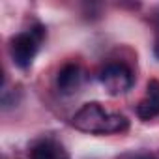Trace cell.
Instances as JSON below:
<instances>
[{"label":"cell","mask_w":159,"mask_h":159,"mask_svg":"<svg viewBox=\"0 0 159 159\" xmlns=\"http://www.w3.org/2000/svg\"><path fill=\"white\" fill-rule=\"evenodd\" d=\"M71 125L83 133L90 135H111L124 133L129 127V120L124 114L105 111L98 101L86 103L75 112L71 118Z\"/></svg>","instance_id":"cell-1"},{"label":"cell","mask_w":159,"mask_h":159,"mask_svg":"<svg viewBox=\"0 0 159 159\" xmlns=\"http://www.w3.org/2000/svg\"><path fill=\"white\" fill-rule=\"evenodd\" d=\"M43 38H45V28L41 25H36L30 30H25L13 36L10 41V54L13 64L21 69L30 67V64L34 62L39 51V43L43 41Z\"/></svg>","instance_id":"cell-2"},{"label":"cell","mask_w":159,"mask_h":159,"mask_svg":"<svg viewBox=\"0 0 159 159\" xmlns=\"http://www.w3.org/2000/svg\"><path fill=\"white\" fill-rule=\"evenodd\" d=\"M99 81L105 86V90L111 96H120L131 90L133 86V73L125 64L120 62H111L107 64L101 73H99Z\"/></svg>","instance_id":"cell-3"},{"label":"cell","mask_w":159,"mask_h":159,"mask_svg":"<svg viewBox=\"0 0 159 159\" xmlns=\"http://www.w3.org/2000/svg\"><path fill=\"white\" fill-rule=\"evenodd\" d=\"M137 116L144 122L159 116V81L152 79L146 86V96L137 105Z\"/></svg>","instance_id":"cell-4"},{"label":"cell","mask_w":159,"mask_h":159,"mask_svg":"<svg viewBox=\"0 0 159 159\" xmlns=\"http://www.w3.org/2000/svg\"><path fill=\"white\" fill-rule=\"evenodd\" d=\"M83 83V69L79 67L77 64H66L58 75H56V86H58V92L64 94V96H71L79 90Z\"/></svg>","instance_id":"cell-5"},{"label":"cell","mask_w":159,"mask_h":159,"mask_svg":"<svg viewBox=\"0 0 159 159\" xmlns=\"http://www.w3.org/2000/svg\"><path fill=\"white\" fill-rule=\"evenodd\" d=\"M30 159H69V155L56 140H41L30 150Z\"/></svg>","instance_id":"cell-6"},{"label":"cell","mask_w":159,"mask_h":159,"mask_svg":"<svg viewBox=\"0 0 159 159\" xmlns=\"http://www.w3.org/2000/svg\"><path fill=\"white\" fill-rule=\"evenodd\" d=\"M120 159H155V155H152V153H125V155H122Z\"/></svg>","instance_id":"cell-7"},{"label":"cell","mask_w":159,"mask_h":159,"mask_svg":"<svg viewBox=\"0 0 159 159\" xmlns=\"http://www.w3.org/2000/svg\"><path fill=\"white\" fill-rule=\"evenodd\" d=\"M153 54L159 60V15H157V32H155V43H153Z\"/></svg>","instance_id":"cell-8"}]
</instances>
